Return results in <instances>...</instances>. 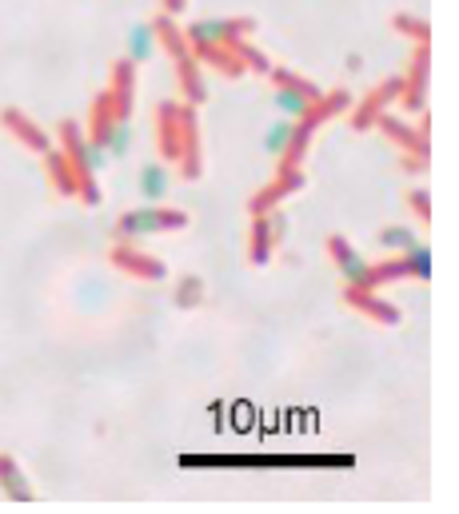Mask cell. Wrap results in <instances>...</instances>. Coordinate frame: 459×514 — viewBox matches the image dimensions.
I'll return each instance as SVG.
<instances>
[{"instance_id":"obj_34","label":"cell","mask_w":459,"mask_h":514,"mask_svg":"<svg viewBox=\"0 0 459 514\" xmlns=\"http://www.w3.org/2000/svg\"><path fill=\"white\" fill-rule=\"evenodd\" d=\"M408 208H412V216H416L420 224H428V220H432V196H428L424 188L408 192Z\"/></svg>"},{"instance_id":"obj_22","label":"cell","mask_w":459,"mask_h":514,"mask_svg":"<svg viewBox=\"0 0 459 514\" xmlns=\"http://www.w3.org/2000/svg\"><path fill=\"white\" fill-rule=\"evenodd\" d=\"M196 52V60L200 64H212L220 76H228V80H236V76H244V64H240V56L228 48V44H216V48H192Z\"/></svg>"},{"instance_id":"obj_11","label":"cell","mask_w":459,"mask_h":514,"mask_svg":"<svg viewBox=\"0 0 459 514\" xmlns=\"http://www.w3.org/2000/svg\"><path fill=\"white\" fill-rule=\"evenodd\" d=\"M328 259L336 263V271H340V279H344V287H368L372 291V259H364L356 252V244L352 240H344V236H328Z\"/></svg>"},{"instance_id":"obj_24","label":"cell","mask_w":459,"mask_h":514,"mask_svg":"<svg viewBox=\"0 0 459 514\" xmlns=\"http://www.w3.org/2000/svg\"><path fill=\"white\" fill-rule=\"evenodd\" d=\"M268 80L276 84V88H300L304 96H312V100H320L324 96V88L316 84V80H308V76H300V72H292L288 64H272V72H268Z\"/></svg>"},{"instance_id":"obj_31","label":"cell","mask_w":459,"mask_h":514,"mask_svg":"<svg viewBox=\"0 0 459 514\" xmlns=\"http://www.w3.org/2000/svg\"><path fill=\"white\" fill-rule=\"evenodd\" d=\"M104 152H108V160H124L132 152V120H116V128L104 140Z\"/></svg>"},{"instance_id":"obj_9","label":"cell","mask_w":459,"mask_h":514,"mask_svg":"<svg viewBox=\"0 0 459 514\" xmlns=\"http://www.w3.org/2000/svg\"><path fill=\"white\" fill-rule=\"evenodd\" d=\"M284 232H288V220L280 216V208L252 216V224H248V259H252L256 267H264V263L272 259V252L280 248Z\"/></svg>"},{"instance_id":"obj_15","label":"cell","mask_w":459,"mask_h":514,"mask_svg":"<svg viewBox=\"0 0 459 514\" xmlns=\"http://www.w3.org/2000/svg\"><path fill=\"white\" fill-rule=\"evenodd\" d=\"M344 307L360 311L364 319H372V323H380V327H396V323H400V307L388 303V299H380V295L368 291V287H344Z\"/></svg>"},{"instance_id":"obj_6","label":"cell","mask_w":459,"mask_h":514,"mask_svg":"<svg viewBox=\"0 0 459 514\" xmlns=\"http://www.w3.org/2000/svg\"><path fill=\"white\" fill-rule=\"evenodd\" d=\"M372 128H380V132L400 148V156H420V160H428V156H432V148H428V132H432L428 112H420V120H416V124H412L408 116H392V112H384Z\"/></svg>"},{"instance_id":"obj_14","label":"cell","mask_w":459,"mask_h":514,"mask_svg":"<svg viewBox=\"0 0 459 514\" xmlns=\"http://www.w3.org/2000/svg\"><path fill=\"white\" fill-rule=\"evenodd\" d=\"M108 259H112V263H116L124 275H132V279H148V283H156V279H164V275H168L164 259L140 252L136 244H112Z\"/></svg>"},{"instance_id":"obj_7","label":"cell","mask_w":459,"mask_h":514,"mask_svg":"<svg viewBox=\"0 0 459 514\" xmlns=\"http://www.w3.org/2000/svg\"><path fill=\"white\" fill-rule=\"evenodd\" d=\"M400 88H404V80L400 76H384L376 88H368L360 100H352V132H372V124L400 100Z\"/></svg>"},{"instance_id":"obj_23","label":"cell","mask_w":459,"mask_h":514,"mask_svg":"<svg viewBox=\"0 0 459 514\" xmlns=\"http://www.w3.org/2000/svg\"><path fill=\"white\" fill-rule=\"evenodd\" d=\"M136 184H140V196H144L148 204H160V200L168 196V168H164V164H144Z\"/></svg>"},{"instance_id":"obj_25","label":"cell","mask_w":459,"mask_h":514,"mask_svg":"<svg viewBox=\"0 0 459 514\" xmlns=\"http://www.w3.org/2000/svg\"><path fill=\"white\" fill-rule=\"evenodd\" d=\"M272 104H276V112L284 116V120H300L316 100L312 96H304L300 88H276V96H272Z\"/></svg>"},{"instance_id":"obj_10","label":"cell","mask_w":459,"mask_h":514,"mask_svg":"<svg viewBox=\"0 0 459 514\" xmlns=\"http://www.w3.org/2000/svg\"><path fill=\"white\" fill-rule=\"evenodd\" d=\"M180 176L196 184L204 176V148H200V120L192 104H180Z\"/></svg>"},{"instance_id":"obj_12","label":"cell","mask_w":459,"mask_h":514,"mask_svg":"<svg viewBox=\"0 0 459 514\" xmlns=\"http://www.w3.org/2000/svg\"><path fill=\"white\" fill-rule=\"evenodd\" d=\"M308 188V176H304V168H292V172H276L252 200H248V212L252 216H260V212H272V208H280L288 196H296V192H304Z\"/></svg>"},{"instance_id":"obj_21","label":"cell","mask_w":459,"mask_h":514,"mask_svg":"<svg viewBox=\"0 0 459 514\" xmlns=\"http://www.w3.org/2000/svg\"><path fill=\"white\" fill-rule=\"evenodd\" d=\"M112 128H116V108H112V96L100 92V96L92 100V108H88V140L104 144Z\"/></svg>"},{"instance_id":"obj_27","label":"cell","mask_w":459,"mask_h":514,"mask_svg":"<svg viewBox=\"0 0 459 514\" xmlns=\"http://www.w3.org/2000/svg\"><path fill=\"white\" fill-rule=\"evenodd\" d=\"M376 244L384 248V252H392V256H400V252H408V248H416L420 244V236L408 228V224H392V228H384L380 236H376Z\"/></svg>"},{"instance_id":"obj_13","label":"cell","mask_w":459,"mask_h":514,"mask_svg":"<svg viewBox=\"0 0 459 514\" xmlns=\"http://www.w3.org/2000/svg\"><path fill=\"white\" fill-rule=\"evenodd\" d=\"M0 128L16 140V144H24L28 152H36V156H44L48 148H52V136H48V128H40L32 116H24L20 108H4L0 112Z\"/></svg>"},{"instance_id":"obj_5","label":"cell","mask_w":459,"mask_h":514,"mask_svg":"<svg viewBox=\"0 0 459 514\" xmlns=\"http://www.w3.org/2000/svg\"><path fill=\"white\" fill-rule=\"evenodd\" d=\"M256 32V20L252 16H208V20H192L184 28L188 44L192 48H216V44H236V40H248Z\"/></svg>"},{"instance_id":"obj_26","label":"cell","mask_w":459,"mask_h":514,"mask_svg":"<svg viewBox=\"0 0 459 514\" xmlns=\"http://www.w3.org/2000/svg\"><path fill=\"white\" fill-rule=\"evenodd\" d=\"M392 28H396L400 36L416 40V44H432V24H428L424 16H416V12H396V16H392Z\"/></svg>"},{"instance_id":"obj_35","label":"cell","mask_w":459,"mask_h":514,"mask_svg":"<svg viewBox=\"0 0 459 514\" xmlns=\"http://www.w3.org/2000/svg\"><path fill=\"white\" fill-rule=\"evenodd\" d=\"M400 164H404V172H428V160H420V156H400Z\"/></svg>"},{"instance_id":"obj_19","label":"cell","mask_w":459,"mask_h":514,"mask_svg":"<svg viewBox=\"0 0 459 514\" xmlns=\"http://www.w3.org/2000/svg\"><path fill=\"white\" fill-rule=\"evenodd\" d=\"M0 491L12 503H32V483L24 479V471L12 455H0Z\"/></svg>"},{"instance_id":"obj_8","label":"cell","mask_w":459,"mask_h":514,"mask_svg":"<svg viewBox=\"0 0 459 514\" xmlns=\"http://www.w3.org/2000/svg\"><path fill=\"white\" fill-rule=\"evenodd\" d=\"M428 76H432V44H416L412 60H408V76H400L404 88L396 100V104H404L408 116H420L428 108Z\"/></svg>"},{"instance_id":"obj_33","label":"cell","mask_w":459,"mask_h":514,"mask_svg":"<svg viewBox=\"0 0 459 514\" xmlns=\"http://www.w3.org/2000/svg\"><path fill=\"white\" fill-rule=\"evenodd\" d=\"M404 263H408V275L412 279H432V252L424 248V244H416V248H408V252H400Z\"/></svg>"},{"instance_id":"obj_2","label":"cell","mask_w":459,"mask_h":514,"mask_svg":"<svg viewBox=\"0 0 459 514\" xmlns=\"http://www.w3.org/2000/svg\"><path fill=\"white\" fill-rule=\"evenodd\" d=\"M352 92L348 88H332V92H324L300 120H292V136H288V148H284V156L276 160V172H292V168H304V160H308V148H312V140H316V132L328 124V120H336V116H344L348 108H352Z\"/></svg>"},{"instance_id":"obj_32","label":"cell","mask_w":459,"mask_h":514,"mask_svg":"<svg viewBox=\"0 0 459 514\" xmlns=\"http://www.w3.org/2000/svg\"><path fill=\"white\" fill-rule=\"evenodd\" d=\"M288 136H292V120H276L268 132H264V152L272 156V160H280L284 156V148H288Z\"/></svg>"},{"instance_id":"obj_36","label":"cell","mask_w":459,"mask_h":514,"mask_svg":"<svg viewBox=\"0 0 459 514\" xmlns=\"http://www.w3.org/2000/svg\"><path fill=\"white\" fill-rule=\"evenodd\" d=\"M184 4H188V0H164V12H168V16H180Z\"/></svg>"},{"instance_id":"obj_17","label":"cell","mask_w":459,"mask_h":514,"mask_svg":"<svg viewBox=\"0 0 459 514\" xmlns=\"http://www.w3.org/2000/svg\"><path fill=\"white\" fill-rule=\"evenodd\" d=\"M156 152L160 160H180V100L156 104Z\"/></svg>"},{"instance_id":"obj_29","label":"cell","mask_w":459,"mask_h":514,"mask_svg":"<svg viewBox=\"0 0 459 514\" xmlns=\"http://www.w3.org/2000/svg\"><path fill=\"white\" fill-rule=\"evenodd\" d=\"M400 279H412L404 256H392V259H384V263H372V291H376V287H388V283H400Z\"/></svg>"},{"instance_id":"obj_30","label":"cell","mask_w":459,"mask_h":514,"mask_svg":"<svg viewBox=\"0 0 459 514\" xmlns=\"http://www.w3.org/2000/svg\"><path fill=\"white\" fill-rule=\"evenodd\" d=\"M232 52L240 56L244 72H256V76H268V72H272V60H268L252 40H236V44H232Z\"/></svg>"},{"instance_id":"obj_16","label":"cell","mask_w":459,"mask_h":514,"mask_svg":"<svg viewBox=\"0 0 459 514\" xmlns=\"http://www.w3.org/2000/svg\"><path fill=\"white\" fill-rule=\"evenodd\" d=\"M116 120H132V104H136V64L128 56L112 60V84H108Z\"/></svg>"},{"instance_id":"obj_18","label":"cell","mask_w":459,"mask_h":514,"mask_svg":"<svg viewBox=\"0 0 459 514\" xmlns=\"http://www.w3.org/2000/svg\"><path fill=\"white\" fill-rule=\"evenodd\" d=\"M44 176H48V184H52L56 196H76V192H80L76 168L68 164V156H64L60 148H48V152H44Z\"/></svg>"},{"instance_id":"obj_3","label":"cell","mask_w":459,"mask_h":514,"mask_svg":"<svg viewBox=\"0 0 459 514\" xmlns=\"http://www.w3.org/2000/svg\"><path fill=\"white\" fill-rule=\"evenodd\" d=\"M184 228H188V212L164 208V204H144V208L124 212V216L112 224V240H116V244H136V240H144V236L184 232Z\"/></svg>"},{"instance_id":"obj_4","label":"cell","mask_w":459,"mask_h":514,"mask_svg":"<svg viewBox=\"0 0 459 514\" xmlns=\"http://www.w3.org/2000/svg\"><path fill=\"white\" fill-rule=\"evenodd\" d=\"M56 140H60V152L68 156V164L76 168V184H80V204L96 208L100 204V184H96V172L88 164V132L76 124V120H60L56 128Z\"/></svg>"},{"instance_id":"obj_1","label":"cell","mask_w":459,"mask_h":514,"mask_svg":"<svg viewBox=\"0 0 459 514\" xmlns=\"http://www.w3.org/2000/svg\"><path fill=\"white\" fill-rule=\"evenodd\" d=\"M156 40H160V52L172 60V68H176V84H180V104H192V108H200L204 100H208V84H204V72H200V60H196V52H192V44H188V36H184V24L176 20V16H168V12H160L156 20Z\"/></svg>"},{"instance_id":"obj_28","label":"cell","mask_w":459,"mask_h":514,"mask_svg":"<svg viewBox=\"0 0 459 514\" xmlns=\"http://www.w3.org/2000/svg\"><path fill=\"white\" fill-rule=\"evenodd\" d=\"M204 295H208L204 275H184V279L176 283L172 303H176V307H184V311H192V307H200V303H204Z\"/></svg>"},{"instance_id":"obj_20","label":"cell","mask_w":459,"mask_h":514,"mask_svg":"<svg viewBox=\"0 0 459 514\" xmlns=\"http://www.w3.org/2000/svg\"><path fill=\"white\" fill-rule=\"evenodd\" d=\"M156 52H160V40H156V24H152V20H140V24H132V32H128V60H132V64H148Z\"/></svg>"}]
</instances>
